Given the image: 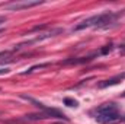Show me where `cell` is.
I'll return each mask as SVG.
<instances>
[{"instance_id": "obj_1", "label": "cell", "mask_w": 125, "mask_h": 124, "mask_svg": "<svg viewBox=\"0 0 125 124\" xmlns=\"http://www.w3.org/2000/svg\"><path fill=\"white\" fill-rule=\"evenodd\" d=\"M121 16V13H115V12H105V13H100V15H94L90 16L84 21H82L79 25L74 26V31H80V29H84V28H108L109 25L115 24L116 19Z\"/></svg>"}, {"instance_id": "obj_2", "label": "cell", "mask_w": 125, "mask_h": 124, "mask_svg": "<svg viewBox=\"0 0 125 124\" xmlns=\"http://www.w3.org/2000/svg\"><path fill=\"white\" fill-rule=\"evenodd\" d=\"M92 115L94 117L96 121H99L102 124H114V123H118L121 120L119 110L112 102L103 104V105L97 107L94 111H92Z\"/></svg>"}, {"instance_id": "obj_3", "label": "cell", "mask_w": 125, "mask_h": 124, "mask_svg": "<svg viewBox=\"0 0 125 124\" xmlns=\"http://www.w3.org/2000/svg\"><path fill=\"white\" fill-rule=\"evenodd\" d=\"M42 4V1H31V0H19V1H13V3H7L4 4L6 10H23V9H29V7H35Z\"/></svg>"}, {"instance_id": "obj_4", "label": "cell", "mask_w": 125, "mask_h": 124, "mask_svg": "<svg viewBox=\"0 0 125 124\" xmlns=\"http://www.w3.org/2000/svg\"><path fill=\"white\" fill-rule=\"evenodd\" d=\"M23 98H26V96H23ZM26 99H29L31 102H33L39 110H42L44 111V114H47L48 117H52V118H58V120H68L62 112H60L58 110H55V108H48V107H45L44 104H41V102H38V101H35V99H32V98H26Z\"/></svg>"}, {"instance_id": "obj_5", "label": "cell", "mask_w": 125, "mask_h": 124, "mask_svg": "<svg viewBox=\"0 0 125 124\" xmlns=\"http://www.w3.org/2000/svg\"><path fill=\"white\" fill-rule=\"evenodd\" d=\"M125 79V73L122 74H118V76H115V77H112V79H109V80H105V82H102V83H99V88H106V86H112V85H116L119 80H122Z\"/></svg>"}, {"instance_id": "obj_6", "label": "cell", "mask_w": 125, "mask_h": 124, "mask_svg": "<svg viewBox=\"0 0 125 124\" xmlns=\"http://www.w3.org/2000/svg\"><path fill=\"white\" fill-rule=\"evenodd\" d=\"M62 102H64L67 107H71V108H73V107H74V108H77V107H79V102H77L76 99H71V98H64V99H62Z\"/></svg>"}, {"instance_id": "obj_7", "label": "cell", "mask_w": 125, "mask_h": 124, "mask_svg": "<svg viewBox=\"0 0 125 124\" xmlns=\"http://www.w3.org/2000/svg\"><path fill=\"white\" fill-rule=\"evenodd\" d=\"M111 50H112V45L109 44V45H106V47H105V48L102 50V54H106V53H109Z\"/></svg>"}, {"instance_id": "obj_8", "label": "cell", "mask_w": 125, "mask_h": 124, "mask_svg": "<svg viewBox=\"0 0 125 124\" xmlns=\"http://www.w3.org/2000/svg\"><path fill=\"white\" fill-rule=\"evenodd\" d=\"M9 72H10V70H9L7 67H3V69H0V76H1V74H7Z\"/></svg>"}, {"instance_id": "obj_9", "label": "cell", "mask_w": 125, "mask_h": 124, "mask_svg": "<svg viewBox=\"0 0 125 124\" xmlns=\"http://www.w3.org/2000/svg\"><path fill=\"white\" fill-rule=\"evenodd\" d=\"M4 22H6V18H4V16H0V25L4 24Z\"/></svg>"}, {"instance_id": "obj_10", "label": "cell", "mask_w": 125, "mask_h": 124, "mask_svg": "<svg viewBox=\"0 0 125 124\" xmlns=\"http://www.w3.org/2000/svg\"><path fill=\"white\" fill-rule=\"evenodd\" d=\"M58 124H62V123H58Z\"/></svg>"}, {"instance_id": "obj_11", "label": "cell", "mask_w": 125, "mask_h": 124, "mask_svg": "<svg viewBox=\"0 0 125 124\" xmlns=\"http://www.w3.org/2000/svg\"><path fill=\"white\" fill-rule=\"evenodd\" d=\"M124 120H125V117H124Z\"/></svg>"}]
</instances>
